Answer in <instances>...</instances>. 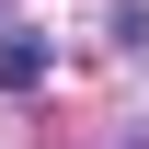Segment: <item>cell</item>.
<instances>
[{
	"mask_svg": "<svg viewBox=\"0 0 149 149\" xmlns=\"http://www.w3.org/2000/svg\"><path fill=\"white\" fill-rule=\"evenodd\" d=\"M46 80V35H0V92H35Z\"/></svg>",
	"mask_w": 149,
	"mask_h": 149,
	"instance_id": "6da1fadb",
	"label": "cell"
}]
</instances>
